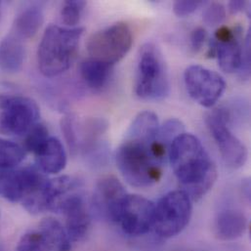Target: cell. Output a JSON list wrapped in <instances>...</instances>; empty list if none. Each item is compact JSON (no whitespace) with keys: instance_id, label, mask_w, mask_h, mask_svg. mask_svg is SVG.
Masks as SVG:
<instances>
[{"instance_id":"1","label":"cell","mask_w":251,"mask_h":251,"mask_svg":"<svg viewBox=\"0 0 251 251\" xmlns=\"http://www.w3.org/2000/svg\"><path fill=\"white\" fill-rule=\"evenodd\" d=\"M158 128V119L154 113H140L132 122L126 140L117 151L118 168L126 182L133 187H151L162 177L165 162L152 151Z\"/></svg>"},{"instance_id":"2","label":"cell","mask_w":251,"mask_h":251,"mask_svg":"<svg viewBox=\"0 0 251 251\" xmlns=\"http://www.w3.org/2000/svg\"><path fill=\"white\" fill-rule=\"evenodd\" d=\"M168 158L183 191L193 201L201 199L214 185L216 166L196 136L185 132L179 135L169 148Z\"/></svg>"},{"instance_id":"3","label":"cell","mask_w":251,"mask_h":251,"mask_svg":"<svg viewBox=\"0 0 251 251\" xmlns=\"http://www.w3.org/2000/svg\"><path fill=\"white\" fill-rule=\"evenodd\" d=\"M83 32V27L49 25L37 50L40 73L47 77H54L67 72L76 58Z\"/></svg>"},{"instance_id":"4","label":"cell","mask_w":251,"mask_h":251,"mask_svg":"<svg viewBox=\"0 0 251 251\" xmlns=\"http://www.w3.org/2000/svg\"><path fill=\"white\" fill-rule=\"evenodd\" d=\"M169 75L163 56L153 43L141 46L138 53L135 92L143 100L157 101L168 96Z\"/></svg>"},{"instance_id":"5","label":"cell","mask_w":251,"mask_h":251,"mask_svg":"<svg viewBox=\"0 0 251 251\" xmlns=\"http://www.w3.org/2000/svg\"><path fill=\"white\" fill-rule=\"evenodd\" d=\"M193 213V201L183 190L164 195L154 205L155 234L164 239L179 235L189 224Z\"/></svg>"},{"instance_id":"6","label":"cell","mask_w":251,"mask_h":251,"mask_svg":"<svg viewBox=\"0 0 251 251\" xmlns=\"http://www.w3.org/2000/svg\"><path fill=\"white\" fill-rule=\"evenodd\" d=\"M133 32L125 22L116 23L92 34L87 42L91 59L114 67L130 51Z\"/></svg>"},{"instance_id":"7","label":"cell","mask_w":251,"mask_h":251,"mask_svg":"<svg viewBox=\"0 0 251 251\" xmlns=\"http://www.w3.org/2000/svg\"><path fill=\"white\" fill-rule=\"evenodd\" d=\"M233 114L227 108L212 111L206 117V126L217 145L225 164L233 169L243 167L248 159V149L231 131Z\"/></svg>"},{"instance_id":"8","label":"cell","mask_w":251,"mask_h":251,"mask_svg":"<svg viewBox=\"0 0 251 251\" xmlns=\"http://www.w3.org/2000/svg\"><path fill=\"white\" fill-rule=\"evenodd\" d=\"M40 117L37 104L25 96H0V134L25 136Z\"/></svg>"},{"instance_id":"9","label":"cell","mask_w":251,"mask_h":251,"mask_svg":"<svg viewBox=\"0 0 251 251\" xmlns=\"http://www.w3.org/2000/svg\"><path fill=\"white\" fill-rule=\"evenodd\" d=\"M184 82L191 98L204 108L216 105L226 90V82L219 74L200 65L186 69Z\"/></svg>"},{"instance_id":"10","label":"cell","mask_w":251,"mask_h":251,"mask_svg":"<svg viewBox=\"0 0 251 251\" xmlns=\"http://www.w3.org/2000/svg\"><path fill=\"white\" fill-rule=\"evenodd\" d=\"M48 180L37 167L0 169V197L16 203L40 190Z\"/></svg>"},{"instance_id":"11","label":"cell","mask_w":251,"mask_h":251,"mask_svg":"<svg viewBox=\"0 0 251 251\" xmlns=\"http://www.w3.org/2000/svg\"><path fill=\"white\" fill-rule=\"evenodd\" d=\"M240 34L241 29L222 25L216 29L214 38L209 41L206 56L217 58L220 68L227 74L240 71L242 66L243 45Z\"/></svg>"},{"instance_id":"12","label":"cell","mask_w":251,"mask_h":251,"mask_svg":"<svg viewBox=\"0 0 251 251\" xmlns=\"http://www.w3.org/2000/svg\"><path fill=\"white\" fill-rule=\"evenodd\" d=\"M127 197L123 183L115 176L102 178L94 190L93 208L97 215L110 223H119Z\"/></svg>"},{"instance_id":"13","label":"cell","mask_w":251,"mask_h":251,"mask_svg":"<svg viewBox=\"0 0 251 251\" xmlns=\"http://www.w3.org/2000/svg\"><path fill=\"white\" fill-rule=\"evenodd\" d=\"M154 204L139 195H127L120 221L126 235L138 237L149 233L153 226Z\"/></svg>"},{"instance_id":"14","label":"cell","mask_w":251,"mask_h":251,"mask_svg":"<svg viewBox=\"0 0 251 251\" xmlns=\"http://www.w3.org/2000/svg\"><path fill=\"white\" fill-rule=\"evenodd\" d=\"M56 212L62 213L66 219V231L73 242H79L88 233L91 216L83 196L79 192L69 195L59 205Z\"/></svg>"},{"instance_id":"15","label":"cell","mask_w":251,"mask_h":251,"mask_svg":"<svg viewBox=\"0 0 251 251\" xmlns=\"http://www.w3.org/2000/svg\"><path fill=\"white\" fill-rule=\"evenodd\" d=\"M37 168L46 174H58L67 165V153L61 141L50 137L34 154Z\"/></svg>"},{"instance_id":"16","label":"cell","mask_w":251,"mask_h":251,"mask_svg":"<svg viewBox=\"0 0 251 251\" xmlns=\"http://www.w3.org/2000/svg\"><path fill=\"white\" fill-rule=\"evenodd\" d=\"M248 228V219L246 215L236 209H227L221 211L214 224L216 237L221 241H234L241 238Z\"/></svg>"},{"instance_id":"17","label":"cell","mask_w":251,"mask_h":251,"mask_svg":"<svg viewBox=\"0 0 251 251\" xmlns=\"http://www.w3.org/2000/svg\"><path fill=\"white\" fill-rule=\"evenodd\" d=\"M24 60L22 39L14 33L6 35L0 42V69L8 74H16L22 70Z\"/></svg>"},{"instance_id":"18","label":"cell","mask_w":251,"mask_h":251,"mask_svg":"<svg viewBox=\"0 0 251 251\" xmlns=\"http://www.w3.org/2000/svg\"><path fill=\"white\" fill-rule=\"evenodd\" d=\"M39 233L49 251H71L72 244L64 226L54 218H45L39 224Z\"/></svg>"},{"instance_id":"19","label":"cell","mask_w":251,"mask_h":251,"mask_svg":"<svg viewBox=\"0 0 251 251\" xmlns=\"http://www.w3.org/2000/svg\"><path fill=\"white\" fill-rule=\"evenodd\" d=\"M80 75L86 85L95 91H100L110 81L113 67L94 59H87L80 65Z\"/></svg>"},{"instance_id":"20","label":"cell","mask_w":251,"mask_h":251,"mask_svg":"<svg viewBox=\"0 0 251 251\" xmlns=\"http://www.w3.org/2000/svg\"><path fill=\"white\" fill-rule=\"evenodd\" d=\"M44 22L42 10L37 6H30L23 10L15 19L13 33L21 39L33 37Z\"/></svg>"},{"instance_id":"21","label":"cell","mask_w":251,"mask_h":251,"mask_svg":"<svg viewBox=\"0 0 251 251\" xmlns=\"http://www.w3.org/2000/svg\"><path fill=\"white\" fill-rule=\"evenodd\" d=\"M23 146L0 138V169H11L19 165L25 157Z\"/></svg>"},{"instance_id":"22","label":"cell","mask_w":251,"mask_h":251,"mask_svg":"<svg viewBox=\"0 0 251 251\" xmlns=\"http://www.w3.org/2000/svg\"><path fill=\"white\" fill-rule=\"evenodd\" d=\"M49 132L43 124H36L25 135L24 149L25 151L36 153L49 139Z\"/></svg>"},{"instance_id":"23","label":"cell","mask_w":251,"mask_h":251,"mask_svg":"<svg viewBox=\"0 0 251 251\" xmlns=\"http://www.w3.org/2000/svg\"><path fill=\"white\" fill-rule=\"evenodd\" d=\"M184 125L181 121L176 119H170L163 126H159L155 141L161 145L170 148L172 142L181 134L184 133Z\"/></svg>"},{"instance_id":"24","label":"cell","mask_w":251,"mask_h":251,"mask_svg":"<svg viewBox=\"0 0 251 251\" xmlns=\"http://www.w3.org/2000/svg\"><path fill=\"white\" fill-rule=\"evenodd\" d=\"M85 1H77V0H68L64 2L62 8V20L69 27H75V25L79 23L82 12L86 6Z\"/></svg>"},{"instance_id":"25","label":"cell","mask_w":251,"mask_h":251,"mask_svg":"<svg viewBox=\"0 0 251 251\" xmlns=\"http://www.w3.org/2000/svg\"><path fill=\"white\" fill-rule=\"evenodd\" d=\"M16 251H49L39 232H32L23 236L17 246Z\"/></svg>"},{"instance_id":"26","label":"cell","mask_w":251,"mask_h":251,"mask_svg":"<svg viewBox=\"0 0 251 251\" xmlns=\"http://www.w3.org/2000/svg\"><path fill=\"white\" fill-rule=\"evenodd\" d=\"M227 17L226 8L223 4L218 2L211 3L203 13V22L207 25H219Z\"/></svg>"},{"instance_id":"27","label":"cell","mask_w":251,"mask_h":251,"mask_svg":"<svg viewBox=\"0 0 251 251\" xmlns=\"http://www.w3.org/2000/svg\"><path fill=\"white\" fill-rule=\"evenodd\" d=\"M62 126V131L65 135L66 141L70 147V149L75 151L77 150V134L75 130V119L73 117H66L62 120L61 123Z\"/></svg>"},{"instance_id":"28","label":"cell","mask_w":251,"mask_h":251,"mask_svg":"<svg viewBox=\"0 0 251 251\" xmlns=\"http://www.w3.org/2000/svg\"><path fill=\"white\" fill-rule=\"evenodd\" d=\"M202 5V1L181 0L175 1L173 4V12L177 17L184 18L196 12Z\"/></svg>"},{"instance_id":"29","label":"cell","mask_w":251,"mask_h":251,"mask_svg":"<svg viewBox=\"0 0 251 251\" xmlns=\"http://www.w3.org/2000/svg\"><path fill=\"white\" fill-rule=\"evenodd\" d=\"M251 31H249L244 48H243V59L242 66L240 69L241 76L244 79H249L251 75Z\"/></svg>"},{"instance_id":"30","label":"cell","mask_w":251,"mask_h":251,"mask_svg":"<svg viewBox=\"0 0 251 251\" xmlns=\"http://www.w3.org/2000/svg\"><path fill=\"white\" fill-rule=\"evenodd\" d=\"M207 40V31L203 27H197L191 33V50L199 53Z\"/></svg>"},{"instance_id":"31","label":"cell","mask_w":251,"mask_h":251,"mask_svg":"<svg viewBox=\"0 0 251 251\" xmlns=\"http://www.w3.org/2000/svg\"><path fill=\"white\" fill-rule=\"evenodd\" d=\"M247 6H248L247 1H242V0L231 1L229 3V10H230V13L232 15H234V14H237L239 12H243L244 10H246Z\"/></svg>"},{"instance_id":"32","label":"cell","mask_w":251,"mask_h":251,"mask_svg":"<svg viewBox=\"0 0 251 251\" xmlns=\"http://www.w3.org/2000/svg\"><path fill=\"white\" fill-rule=\"evenodd\" d=\"M0 16H1V3H0Z\"/></svg>"},{"instance_id":"33","label":"cell","mask_w":251,"mask_h":251,"mask_svg":"<svg viewBox=\"0 0 251 251\" xmlns=\"http://www.w3.org/2000/svg\"></svg>"}]
</instances>
